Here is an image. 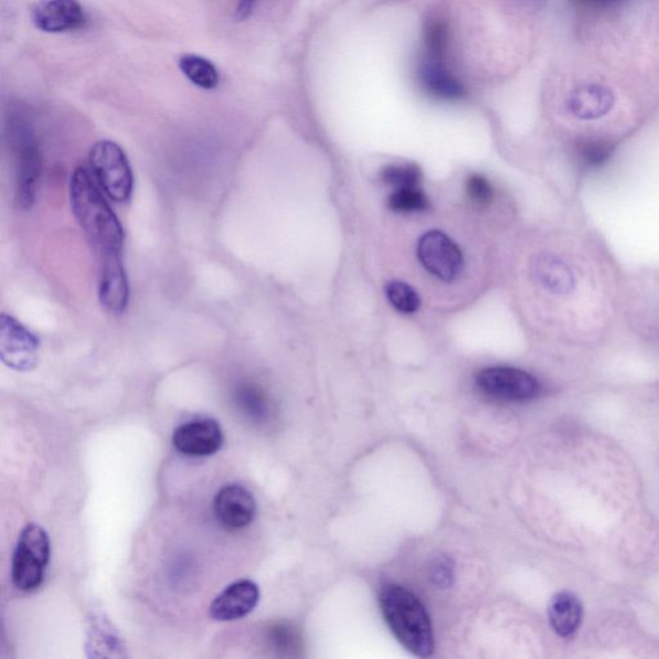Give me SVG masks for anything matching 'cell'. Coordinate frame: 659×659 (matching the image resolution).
<instances>
[{"label": "cell", "mask_w": 659, "mask_h": 659, "mask_svg": "<svg viewBox=\"0 0 659 659\" xmlns=\"http://www.w3.org/2000/svg\"><path fill=\"white\" fill-rule=\"evenodd\" d=\"M73 213L99 263L121 258L124 230L118 216L85 168H76L70 181Z\"/></svg>", "instance_id": "cell-1"}, {"label": "cell", "mask_w": 659, "mask_h": 659, "mask_svg": "<svg viewBox=\"0 0 659 659\" xmlns=\"http://www.w3.org/2000/svg\"><path fill=\"white\" fill-rule=\"evenodd\" d=\"M379 604L386 625L407 652L421 658L433 655L431 618L416 595L400 585H386L379 594Z\"/></svg>", "instance_id": "cell-2"}, {"label": "cell", "mask_w": 659, "mask_h": 659, "mask_svg": "<svg viewBox=\"0 0 659 659\" xmlns=\"http://www.w3.org/2000/svg\"><path fill=\"white\" fill-rule=\"evenodd\" d=\"M10 142L14 162L15 201L23 211L33 208L42 173V152L33 127L23 116L10 123Z\"/></svg>", "instance_id": "cell-3"}, {"label": "cell", "mask_w": 659, "mask_h": 659, "mask_svg": "<svg viewBox=\"0 0 659 659\" xmlns=\"http://www.w3.org/2000/svg\"><path fill=\"white\" fill-rule=\"evenodd\" d=\"M51 561V541L41 524L23 527L12 556V583L20 592L33 593L45 580Z\"/></svg>", "instance_id": "cell-4"}, {"label": "cell", "mask_w": 659, "mask_h": 659, "mask_svg": "<svg viewBox=\"0 0 659 659\" xmlns=\"http://www.w3.org/2000/svg\"><path fill=\"white\" fill-rule=\"evenodd\" d=\"M89 164L93 178L108 198L120 204L130 200L134 195V172L118 144L108 139L97 142L92 147Z\"/></svg>", "instance_id": "cell-5"}, {"label": "cell", "mask_w": 659, "mask_h": 659, "mask_svg": "<svg viewBox=\"0 0 659 659\" xmlns=\"http://www.w3.org/2000/svg\"><path fill=\"white\" fill-rule=\"evenodd\" d=\"M417 258L431 275L445 283L456 280L464 267L460 247L440 231L426 232L418 240Z\"/></svg>", "instance_id": "cell-6"}, {"label": "cell", "mask_w": 659, "mask_h": 659, "mask_svg": "<svg viewBox=\"0 0 659 659\" xmlns=\"http://www.w3.org/2000/svg\"><path fill=\"white\" fill-rule=\"evenodd\" d=\"M477 386L490 397L503 401H529L539 394L538 379L514 368H488L479 372Z\"/></svg>", "instance_id": "cell-7"}, {"label": "cell", "mask_w": 659, "mask_h": 659, "mask_svg": "<svg viewBox=\"0 0 659 659\" xmlns=\"http://www.w3.org/2000/svg\"><path fill=\"white\" fill-rule=\"evenodd\" d=\"M39 340L14 317H0V359L15 371L26 372L38 363Z\"/></svg>", "instance_id": "cell-8"}, {"label": "cell", "mask_w": 659, "mask_h": 659, "mask_svg": "<svg viewBox=\"0 0 659 659\" xmlns=\"http://www.w3.org/2000/svg\"><path fill=\"white\" fill-rule=\"evenodd\" d=\"M216 521L228 531L246 529L257 515V501L253 493L242 485H226L214 498Z\"/></svg>", "instance_id": "cell-9"}, {"label": "cell", "mask_w": 659, "mask_h": 659, "mask_svg": "<svg viewBox=\"0 0 659 659\" xmlns=\"http://www.w3.org/2000/svg\"><path fill=\"white\" fill-rule=\"evenodd\" d=\"M223 444V431L213 418H196L178 426L173 433L177 451L189 457L212 456L220 451Z\"/></svg>", "instance_id": "cell-10"}, {"label": "cell", "mask_w": 659, "mask_h": 659, "mask_svg": "<svg viewBox=\"0 0 659 659\" xmlns=\"http://www.w3.org/2000/svg\"><path fill=\"white\" fill-rule=\"evenodd\" d=\"M261 598L259 586L252 580H238L216 596L211 606L215 621H237L257 608Z\"/></svg>", "instance_id": "cell-11"}, {"label": "cell", "mask_w": 659, "mask_h": 659, "mask_svg": "<svg viewBox=\"0 0 659 659\" xmlns=\"http://www.w3.org/2000/svg\"><path fill=\"white\" fill-rule=\"evenodd\" d=\"M33 22L44 33H65L81 29L87 18L77 0H43L33 8Z\"/></svg>", "instance_id": "cell-12"}, {"label": "cell", "mask_w": 659, "mask_h": 659, "mask_svg": "<svg viewBox=\"0 0 659 659\" xmlns=\"http://www.w3.org/2000/svg\"><path fill=\"white\" fill-rule=\"evenodd\" d=\"M531 270L542 289L557 297H567L575 291V270L567 262L553 253H541L533 258Z\"/></svg>", "instance_id": "cell-13"}, {"label": "cell", "mask_w": 659, "mask_h": 659, "mask_svg": "<svg viewBox=\"0 0 659 659\" xmlns=\"http://www.w3.org/2000/svg\"><path fill=\"white\" fill-rule=\"evenodd\" d=\"M98 293L100 305L108 312L118 316L126 312L129 285L123 258L100 263Z\"/></svg>", "instance_id": "cell-14"}, {"label": "cell", "mask_w": 659, "mask_h": 659, "mask_svg": "<svg viewBox=\"0 0 659 659\" xmlns=\"http://www.w3.org/2000/svg\"><path fill=\"white\" fill-rule=\"evenodd\" d=\"M418 81L429 96L442 100H460L465 97L464 85L446 67L444 60L426 59L418 70Z\"/></svg>", "instance_id": "cell-15"}, {"label": "cell", "mask_w": 659, "mask_h": 659, "mask_svg": "<svg viewBox=\"0 0 659 659\" xmlns=\"http://www.w3.org/2000/svg\"><path fill=\"white\" fill-rule=\"evenodd\" d=\"M567 105L575 118L595 120L612 110L615 105V96L600 84H584L571 93Z\"/></svg>", "instance_id": "cell-16"}, {"label": "cell", "mask_w": 659, "mask_h": 659, "mask_svg": "<svg viewBox=\"0 0 659 659\" xmlns=\"http://www.w3.org/2000/svg\"><path fill=\"white\" fill-rule=\"evenodd\" d=\"M549 618L554 631L568 638L578 630L583 621V606L577 596L571 593L557 594L550 602Z\"/></svg>", "instance_id": "cell-17"}, {"label": "cell", "mask_w": 659, "mask_h": 659, "mask_svg": "<svg viewBox=\"0 0 659 659\" xmlns=\"http://www.w3.org/2000/svg\"><path fill=\"white\" fill-rule=\"evenodd\" d=\"M180 68L183 75L200 88L211 91L219 87L221 81L219 68L204 57L185 54L180 60Z\"/></svg>", "instance_id": "cell-18"}, {"label": "cell", "mask_w": 659, "mask_h": 659, "mask_svg": "<svg viewBox=\"0 0 659 659\" xmlns=\"http://www.w3.org/2000/svg\"><path fill=\"white\" fill-rule=\"evenodd\" d=\"M387 208L401 214L421 213L429 208V199L418 185H411L395 189L387 198Z\"/></svg>", "instance_id": "cell-19"}, {"label": "cell", "mask_w": 659, "mask_h": 659, "mask_svg": "<svg viewBox=\"0 0 659 659\" xmlns=\"http://www.w3.org/2000/svg\"><path fill=\"white\" fill-rule=\"evenodd\" d=\"M615 152V144L606 139L587 138L577 144V153L581 162L587 168H600Z\"/></svg>", "instance_id": "cell-20"}, {"label": "cell", "mask_w": 659, "mask_h": 659, "mask_svg": "<svg viewBox=\"0 0 659 659\" xmlns=\"http://www.w3.org/2000/svg\"><path fill=\"white\" fill-rule=\"evenodd\" d=\"M385 293L390 304L401 313L413 315L421 308V297L406 283L392 281L387 284Z\"/></svg>", "instance_id": "cell-21"}, {"label": "cell", "mask_w": 659, "mask_h": 659, "mask_svg": "<svg viewBox=\"0 0 659 659\" xmlns=\"http://www.w3.org/2000/svg\"><path fill=\"white\" fill-rule=\"evenodd\" d=\"M426 54L432 60H444L448 46V28L444 21L431 20L424 30Z\"/></svg>", "instance_id": "cell-22"}, {"label": "cell", "mask_w": 659, "mask_h": 659, "mask_svg": "<svg viewBox=\"0 0 659 659\" xmlns=\"http://www.w3.org/2000/svg\"><path fill=\"white\" fill-rule=\"evenodd\" d=\"M382 181L394 189L411 188L422 182V170L415 164H394L383 169Z\"/></svg>", "instance_id": "cell-23"}, {"label": "cell", "mask_w": 659, "mask_h": 659, "mask_svg": "<svg viewBox=\"0 0 659 659\" xmlns=\"http://www.w3.org/2000/svg\"><path fill=\"white\" fill-rule=\"evenodd\" d=\"M236 398L247 413L257 417L266 415L267 403L265 395L262 394L257 386L252 384L238 385Z\"/></svg>", "instance_id": "cell-24"}, {"label": "cell", "mask_w": 659, "mask_h": 659, "mask_svg": "<svg viewBox=\"0 0 659 659\" xmlns=\"http://www.w3.org/2000/svg\"><path fill=\"white\" fill-rule=\"evenodd\" d=\"M467 192L472 203L486 206L493 199V190L487 178L480 174H471L467 181Z\"/></svg>", "instance_id": "cell-25"}, {"label": "cell", "mask_w": 659, "mask_h": 659, "mask_svg": "<svg viewBox=\"0 0 659 659\" xmlns=\"http://www.w3.org/2000/svg\"><path fill=\"white\" fill-rule=\"evenodd\" d=\"M433 578L438 585H448V580L453 578V567L448 565L447 560H438L433 567Z\"/></svg>", "instance_id": "cell-26"}, {"label": "cell", "mask_w": 659, "mask_h": 659, "mask_svg": "<svg viewBox=\"0 0 659 659\" xmlns=\"http://www.w3.org/2000/svg\"><path fill=\"white\" fill-rule=\"evenodd\" d=\"M258 0H240L236 8V19L243 21L252 14Z\"/></svg>", "instance_id": "cell-27"}, {"label": "cell", "mask_w": 659, "mask_h": 659, "mask_svg": "<svg viewBox=\"0 0 659 659\" xmlns=\"http://www.w3.org/2000/svg\"><path fill=\"white\" fill-rule=\"evenodd\" d=\"M572 2L584 7L606 8L625 2V0H572Z\"/></svg>", "instance_id": "cell-28"}]
</instances>
